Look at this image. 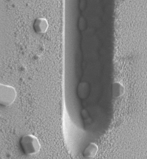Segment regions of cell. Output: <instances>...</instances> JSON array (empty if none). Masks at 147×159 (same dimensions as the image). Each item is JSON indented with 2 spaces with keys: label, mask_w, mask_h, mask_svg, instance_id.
I'll return each mask as SVG.
<instances>
[{
  "label": "cell",
  "mask_w": 147,
  "mask_h": 159,
  "mask_svg": "<svg viewBox=\"0 0 147 159\" xmlns=\"http://www.w3.org/2000/svg\"><path fill=\"white\" fill-rule=\"evenodd\" d=\"M20 143L24 152L28 155L37 153L40 148L38 139L33 135L23 136L21 139Z\"/></svg>",
  "instance_id": "6da1fadb"
},
{
  "label": "cell",
  "mask_w": 147,
  "mask_h": 159,
  "mask_svg": "<svg viewBox=\"0 0 147 159\" xmlns=\"http://www.w3.org/2000/svg\"><path fill=\"white\" fill-rule=\"evenodd\" d=\"M16 93L15 88L10 86L0 84V103L3 105L8 106L15 101Z\"/></svg>",
  "instance_id": "7a4b0ae2"
},
{
  "label": "cell",
  "mask_w": 147,
  "mask_h": 159,
  "mask_svg": "<svg viewBox=\"0 0 147 159\" xmlns=\"http://www.w3.org/2000/svg\"><path fill=\"white\" fill-rule=\"evenodd\" d=\"M34 27L36 32L38 33H44L47 30L48 24L45 19L38 18L35 21Z\"/></svg>",
  "instance_id": "3957f363"
},
{
  "label": "cell",
  "mask_w": 147,
  "mask_h": 159,
  "mask_svg": "<svg viewBox=\"0 0 147 159\" xmlns=\"http://www.w3.org/2000/svg\"><path fill=\"white\" fill-rule=\"evenodd\" d=\"M98 147L94 143H90L85 149L83 155L84 157H94L98 151Z\"/></svg>",
  "instance_id": "277c9868"
},
{
  "label": "cell",
  "mask_w": 147,
  "mask_h": 159,
  "mask_svg": "<svg viewBox=\"0 0 147 159\" xmlns=\"http://www.w3.org/2000/svg\"><path fill=\"white\" fill-rule=\"evenodd\" d=\"M113 89V98H116L121 96L124 93V88L119 84H114Z\"/></svg>",
  "instance_id": "5b68a950"
}]
</instances>
